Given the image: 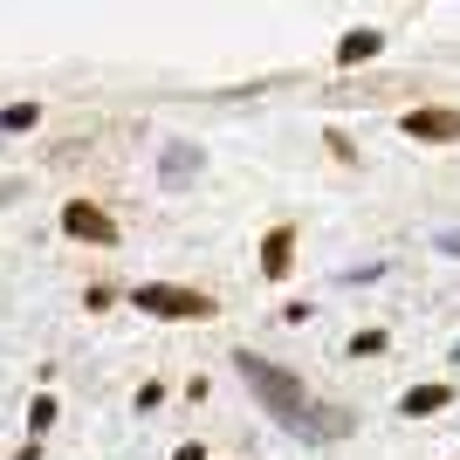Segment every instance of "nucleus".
<instances>
[{"instance_id": "f257e3e1", "label": "nucleus", "mask_w": 460, "mask_h": 460, "mask_svg": "<svg viewBox=\"0 0 460 460\" xmlns=\"http://www.w3.org/2000/svg\"><path fill=\"white\" fill-rule=\"evenodd\" d=\"M234 365H241V378H248L254 392L269 399V412H282V420H303V385L288 378V371H275L269 358H254V350H241Z\"/></svg>"}, {"instance_id": "f03ea898", "label": "nucleus", "mask_w": 460, "mask_h": 460, "mask_svg": "<svg viewBox=\"0 0 460 460\" xmlns=\"http://www.w3.org/2000/svg\"><path fill=\"white\" fill-rule=\"evenodd\" d=\"M131 303L145 309V316H213L207 296H192V288H172V282H145Z\"/></svg>"}, {"instance_id": "7ed1b4c3", "label": "nucleus", "mask_w": 460, "mask_h": 460, "mask_svg": "<svg viewBox=\"0 0 460 460\" xmlns=\"http://www.w3.org/2000/svg\"><path fill=\"white\" fill-rule=\"evenodd\" d=\"M62 227H69V234H83V241H117V220H111L103 207H90V199H69Z\"/></svg>"}, {"instance_id": "20e7f679", "label": "nucleus", "mask_w": 460, "mask_h": 460, "mask_svg": "<svg viewBox=\"0 0 460 460\" xmlns=\"http://www.w3.org/2000/svg\"><path fill=\"white\" fill-rule=\"evenodd\" d=\"M405 137L447 145V137H460V111H405Z\"/></svg>"}, {"instance_id": "39448f33", "label": "nucleus", "mask_w": 460, "mask_h": 460, "mask_svg": "<svg viewBox=\"0 0 460 460\" xmlns=\"http://www.w3.org/2000/svg\"><path fill=\"white\" fill-rule=\"evenodd\" d=\"M288 261H296V241H288V227H275L269 241H261V275H269V282H282Z\"/></svg>"}, {"instance_id": "423d86ee", "label": "nucleus", "mask_w": 460, "mask_h": 460, "mask_svg": "<svg viewBox=\"0 0 460 460\" xmlns=\"http://www.w3.org/2000/svg\"><path fill=\"white\" fill-rule=\"evenodd\" d=\"M447 399H454L447 385H412V392H405V399H399V412H412V420H426V412H440Z\"/></svg>"}, {"instance_id": "0eeeda50", "label": "nucleus", "mask_w": 460, "mask_h": 460, "mask_svg": "<svg viewBox=\"0 0 460 460\" xmlns=\"http://www.w3.org/2000/svg\"><path fill=\"white\" fill-rule=\"evenodd\" d=\"M378 49H385V35H378V28H358V35H344V41H337V62H371Z\"/></svg>"}, {"instance_id": "6e6552de", "label": "nucleus", "mask_w": 460, "mask_h": 460, "mask_svg": "<svg viewBox=\"0 0 460 460\" xmlns=\"http://www.w3.org/2000/svg\"><path fill=\"white\" fill-rule=\"evenodd\" d=\"M0 124H7V131H28V124H35V103H14V111L0 117Z\"/></svg>"}, {"instance_id": "1a4fd4ad", "label": "nucleus", "mask_w": 460, "mask_h": 460, "mask_svg": "<svg viewBox=\"0 0 460 460\" xmlns=\"http://www.w3.org/2000/svg\"><path fill=\"white\" fill-rule=\"evenodd\" d=\"M172 460H199V447H179V454H172Z\"/></svg>"}]
</instances>
